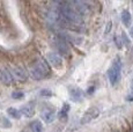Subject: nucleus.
<instances>
[{"label":"nucleus","mask_w":133,"mask_h":132,"mask_svg":"<svg viewBox=\"0 0 133 132\" xmlns=\"http://www.w3.org/2000/svg\"><path fill=\"white\" fill-rule=\"evenodd\" d=\"M121 70H122V64H121V59L118 58V59H116L112 63V65L108 70V78L112 86L118 82L119 77H121Z\"/></svg>","instance_id":"1"},{"label":"nucleus","mask_w":133,"mask_h":132,"mask_svg":"<svg viewBox=\"0 0 133 132\" xmlns=\"http://www.w3.org/2000/svg\"><path fill=\"white\" fill-rule=\"evenodd\" d=\"M49 73V70L45 65L44 62H38L36 65H34V67L31 68V77L35 78V79H42L44 78Z\"/></svg>","instance_id":"2"},{"label":"nucleus","mask_w":133,"mask_h":132,"mask_svg":"<svg viewBox=\"0 0 133 132\" xmlns=\"http://www.w3.org/2000/svg\"><path fill=\"white\" fill-rule=\"evenodd\" d=\"M98 115H99L98 108H95V107H93V108L88 109V110L86 111V114L83 115V117H82V123H88V122L94 121L95 118L98 117Z\"/></svg>","instance_id":"3"},{"label":"nucleus","mask_w":133,"mask_h":132,"mask_svg":"<svg viewBox=\"0 0 133 132\" xmlns=\"http://www.w3.org/2000/svg\"><path fill=\"white\" fill-rule=\"evenodd\" d=\"M48 59H49V62H50L53 66H56V67H60L61 64H63L61 57L58 55H56V53H49Z\"/></svg>","instance_id":"4"},{"label":"nucleus","mask_w":133,"mask_h":132,"mask_svg":"<svg viewBox=\"0 0 133 132\" xmlns=\"http://www.w3.org/2000/svg\"><path fill=\"white\" fill-rule=\"evenodd\" d=\"M0 80L5 83H11L13 81V75L7 70L2 68V70H0Z\"/></svg>","instance_id":"5"},{"label":"nucleus","mask_w":133,"mask_h":132,"mask_svg":"<svg viewBox=\"0 0 133 132\" xmlns=\"http://www.w3.org/2000/svg\"><path fill=\"white\" fill-rule=\"evenodd\" d=\"M42 117L46 123H51V122L55 119V111L52 109H49V110H44L42 113Z\"/></svg>","instance_id":"6"},{"label":"nucleus","mask_w":133,"mask_h":132,"mask_svg":"<svg viewBox=\"0 0 133 132\" xmlns=\"http://www.w3.org/2000/svg\"><path fill=\"white\" fill-rule=\"evenodd\" d=\"M12 75H14V77L16 78V79H19V80H25V78H27L24 71L22 70V68H20V67H15L14 70H13V74Z\"/></svg>","instance_id":"7"},{"label":"nucleus","mask_w":133,"mask_h":132,"mask_svg":"<svg viewBox=\"0 0 133 132\" xmlns=\"http://www.w3.org/2000/svg\"><path fill=\"white\" fill-rule=\"evenodd\" d=\"M122 20H123V23H124L125 26H130V22H131V15H130L129 11H123Z\"/></svg>","instance_id":"8"},{"label":"nucleus","mask_w":133,"mask_h":132,"mask_svg":"<svg viewBox=\"0 0 133 132\" xmlns=\"http://www.w3.org/2000/svg\"><path fill=\"white\" fill-rule=\"evenodd\" d=\"M31 132H43V125L41 122H34L31 124Z\"/></svg>","instance_id":"9"},{"label":"nucleus","mask_w":133,"mask_h":132,"mask_svg":"<svg viewBox=\"0 0 133 132\" xmlns=\"http://www.w3.org/2000/svg\"><path fill=\"white\" fill-rule=\"evenodd\" d=\"M22 114H23L24 116H27V117H30V116L34 114V109L31 108L30 105H25L23 109H22V111H21Z\"/></svg>","instance_id":"10"},{"label":"nucleus","mask_w":133,"mask_h":132,"mask_svg":"<svg viewBox=\"0 0 133 132\" xmlns=\"http://www.w3.org/2000/svg\"><path fill=\"white\" fill-rule=\"evenodd\" d=\"M70 94L74 100H79V98H81V90H79V89H72Z\"/></svg>","instance_id":"11"},{"label":"nucleus","mask_w":133,"mask_h":132,"mask_svg":"<svg viewBox=\"0 0 133 132\" xmlns=\"http://www.w3.org/2000/svg\"><path fill=\"white\" fill-rule=\"evenodd\" d=\"M8 114L12 116V117H14V118H19L20 117V111H17L16 109H14V108H11L8 110Z\"/></svg>","instance_id":"12"},{"label":"nucleus","mask_w":133,"mask_h":132,"mask_svg":"<svg viewBox=\"0 0 133 132\" xmlns=\"http://www.w3.org/2000/svg\"><path fill=\"white\" fill-rule=\"evenodd\" d=\"M130 34H131V36L133 37V27L131 28V30H130Z\"/></svg>","instance_id":"13"}]
</instances>
